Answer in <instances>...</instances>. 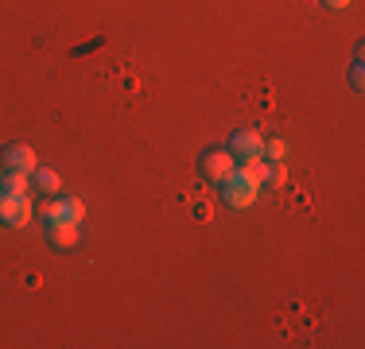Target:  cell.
<instances>
[{"instance_id":"1","label":"cell","mask_w":365,"mask_h":349,"mask_svg":"<svg viewBox=\"0 0 365 349\" xmlns=\"http://www.w3.org/2000/svg\"><path fill=\"white\" fill-rule=\"evenodd\" d=\"M218 187H222L225 206H233V209H249V206L257 202V194H260V179L245 167V163H241V167H233L230 179L218 182Z\"/></svg>"},{"instance_id":"2","label":"cell","mask_w":365,"mask_h":349,"mask_svg":"<svg viewBox=\"0 0 365 349\" xmlns=\"http://www.w3.org/2000/svg\"><path fill=\"white\" fill-rule=\"evenodd\" d=\"M39 214H43V222H47V225H55V222H74L78 225L86 217V206L78 202L74 194H63V198H55V202H47Z\"/></svg>"},{"instance_id":"3","label":"cell","mask_w":365,"mask_h":349,"mask_svg":"<svg viewBox=\"0 0 365 349\" xmlns=\"http://www.w3.org/2000/svg\"><path fill=\"white\" fill-rule=\"evenodd\" d=\"M0 222L8 229H20V225L31 222V194H0Z\"/></svg>"},{"instance_id":"4","label":"cell","mask_w":365,"mask_h":349,"mask_svg":"<svg viewBox=\"0 0 365 349\" xmlns=\"http://www.w3.org/2000/svg\"><path fill=\"white\" fill-rule=\"evenodd\" d=\"M260 152H264V136H260L257 128H237V132L230 136V155L233 160L249 163V160H257Z\"/></svg>"},{"instance_id":"5","label":"cell","mask_w":365,"mask_h":349,"mask_svg":"<svg viewBox=\"0 0 365 349\" xmlns=\"http://www.w3.org/2000/svg\"><path fill=\"white\" fill-rule=\"evenodd\" d=\"M233 167H237V160L230 155V147H214V152L202 155V174H206L210 182H225Z\"/></svg>"},{"instance_id":"6","label":"cell","mask_w":365,"mask_h":349,"mask_svg":"<svg viewBox=\"0 0 365 349\" xmlns=\"http://www.w3.org/2000/svg\"><path fill=\"white\" fill-rule=\"evenodd\" d=\"M0 167L31 174V171H36V152H31L28 144H8L4 152H0Z\"/></svg>"},{"instance_id":"7","label":"cell","mask_w":365,"mask_h":349,"mask_svg":"<svg viewBox=\"0 0 365 349\" xmlns=\"http://www.w3.org/2000/svg\"><path fill=\"white\" fill-rule=\"evenodd\" d=\"M47 241L55 244V249H74V244H78V225H74V222H55V225H47Z\"/></svg>"},{"instance_id":"8","label":"cell","mask_w":365,"mask_h":349,"mask_svg":"<svg viewBox=\"0 0 365 349\" xmlns=\"http://www.w3.org/2000/svg\"><path fill=\"white\" fill-rule=\"evenodd\" d=\"M0 194H31V174H24V171H4L0 174Z\"/></svg>"},{"instance_id":"9","label":"cell","mask_w":365,"mask_h":349,"mask_svg":"<svg viewBox=\"0 0 365 349\" xmlns=\"http://www.w3.org/2000/svg\"><path fill=\"white\" fill-rule=\"evenodd\" d=\"M31 174H36V187L43 190V194H58V190H63V182H58V174H55V171H47V167H36Z\"/></svg>"},{"instance_id":"10","label":"cell","mask_w":365,"mask_h":349,"mask_svg":"<svg viewBox=\"0 0 365 349\" xmlns=\"http://www.w3.org/2000/svg\"><path fill=\"white\" fill-rule=\"evenodd\" d=\"M284 155H288V144H284V140H264V152H260V160L284 163Z\"/></svg>"},{"instance_id":"11","label":"cell","mask_w":365,"mask_h":349,"mask_svg":"<svg viewBox=\"0 0 365 349\" xmlns=\"http://www.w3.org/2000/svg\"><path fill=\"white\" fill-rule=\"evenodd\" d=\"M210 202H195V222H210Z\"/></svg>"},{"instance_id":"12","label":"cell","mask_w":365,"mask_h":349,"mask_svg":"<svg viewBox=\"0 0 365 349\" xmlns=\"http://www.w3.org/2000/svg\"><path fill=\"white\" fill-rule=\"evenodd\" d=\"M323 4H327V8H346L350 0H323Z\"/></svg>"}]
</instances>
